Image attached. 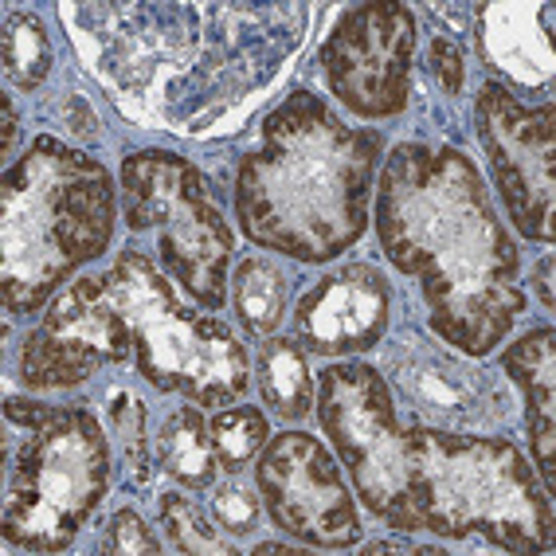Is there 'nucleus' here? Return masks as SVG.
<instances>
[{"instance_id":"20","label":"nucleus","mask_w":556,"mask_h":556,"mask_svg":"<svg viewBox=\"0 0 556 556\" xmlns=\"http://www.w3.org/2000/svg\"><path fill=\"white\" fill-rule=\"evenodd\" d=\"M0 60H4V79L16 90H36L51 71V40L43 31L40 16L31 12H9L4 31H0Z\"/></svg>"},{"instance_id":"14","label":"nucleus","mask_w":556,"mask_h":556,"mask_svg":"<svg viewBox=\"0 0 556 556\" xmlns=\"http://www.w3.org/2000/svg\"><path fill=\"white\" fill-rule=\"evenodd\" d=\"M392 287L372 263H349L302 290L294 306V341L318 357H357L388 333Z\"/></svg>"},{"instance_id":"23","label":"nucleus","mask_w":556,"mask_h":556,"mask_svg":"<svg viewBox=\"0 0 556 556\" xmlns=\"http://www.w3.org/2000/svg\"><path fill=\"white\" fill-rule=\"evenodd\" d=\"M212 521L228 536H251L263 521V497H258V486L243 482L239 475H228V482H219L212 490Z\"/></svg>"},{"instance_id":"1","label":"nucleus","mask_w":556,"mask_h":556,"mask_svg":"<svg viewBox=\"0 0 556 556\" xmlns=\"http://www.w3.org/2000/svg\"><path fill=\"white\" fill-rule=\"evenodd\" d=\"M372 224L388 263L419 282L443 345L482 361L509 338L529 306L521 251L467 153L400 141L380 169Z\"/></svg>"},{"instance_id":"17","label":"nucleus","mask_w":556,"mask_h":556,"mask_svg":"<svg viewBox=\"0 0 556 556\" xmlns=\"http://www.w3.org/2000/svg\"><path fill=\"white\" fill-rule=\"evenodd\" d=\"M157 467L185 490H208L219 475V458L212 451L208 419L200 404L177 407L157 431Z\"/></svg>"},{"instance_id":"28","label":"nucleus","mask_w":556,"mask_h":556,"mask_svg":"<svg viewBox=\"0 0 556 556\" xmlns=\"http://www.w3.org/2000/svg\"><path fill=\"white\" fill-rule=\"evenodd\" d=\"M361 553H365V556H377V553H416V545L407 541V533H400L396 541H368Z\"/></svg>"},{"instance_id":"13","label":"nucleus","mask_w":556,"mask_h":556,"mask_svg":"<svg viewBox=\"0 0 556 556\" xmlns=\"http://www.w3.org/2000/svg\"><path fill=\"white\" fill-rule=\"evenodd\" d=\"M384 372L392 400L416 416V424L447 431H490L509 419V388L490 368L470 365L458 349L404 333L384 345Z\"/></svg>"},{"instance_id":"29","label":"nucleus","mask_w":556,"mask_h":556,"mask_svg":"<svg viewBox=\"0 0 556 556\" xmlns=\"http://www.w3.org/2000/svg\"><path fill=\"white\" fill-rule=\"evenodd\" d=\"M258 556H302L309 553V545H282V541H263V545H255Z\"/></svg>"},{"instance_id":"22","label":"nucleus","mask_w":556,"mask_h":556,"mask_svg":"<svg viewBox=\"0 0 556 556\" xmlns=\"http://www.w3.org/2000/svg\"><path fill=\"white\" fill-rule=\"evenodd\" d=\"M110 431L118 439L122 463L129 478L146 486L153 467V435H150V407L141 404L134 392H114L110 396Z\"/></svg>"},{"instance_id":"4","label":"nucleus","mask_w":556,"mask_h":556,"mask_svg":"<svg viewBox=\"0 0 556 556\" xmlns=\"http://www.w3.org/2000/svg\"><path fill=\"white\" fill-rule=\"evenodd\" d=\"M419 526L447 541L482 536L502 553L553 548V497L506 435L407 428Z\"/></svg>"},{"instance_id":"27","label":"nucleus","mask_w":556,"mask_h":556,"mask_svg":"<svg viewBox=\"0 0 556 556\" xmlns=\"http://www.w3.org/2000/svg\"><path fill=\"white\" fill-rule=\"evenodd\" d=\"M533 290H536V299H541V306H545V309L556 306V299H553V255H545L541 263H536Z\"/></svg>"},{"instance_id":"2","label":"nucleus","mask_w":556,"mask_h":556,"mask_svg":"<svg viewBox=\"0 0 556 556\" xmlns=\"http://www.w3.org/2000/svg\"><path fill=\"white\" fill-rule=\"evenodd\" d=\"M384 138L349 126L314 90H290L239 157L236 216L255 248L294 263H333L368 228Z\"/></svg>"},{"instance_id":"15","label":"nucleus","mask_w":556,"mask_h":556,"mask_svg":"<svg viewBox=\"0 0 556 556\" xmlns=\"http://www.w3.org/2000/svg\"><path fill=\"white\" fill-rule=\"evenodd\" d=\"M502 377L517 384L526 400L529 428V463L545 494H556V341L553 329L536 326L526 338L506 345L502 353Z\"/></svg>"},{"instance_id":"24","label":"nucleus","mask_w":556,"mask_h":556,"mask_svg":"<svg viewBox=\"0 0 556 556\" xmlns=\"http://www.w3.org/2000/svg\"><path fill=\"white\" fill-rule=\"evenodd\" d=\"M99 553L106 556H157L161 541L153 536V529L141 521L134 509H114L102 529Z\"/></svg>"},{"instance_id":"25","label":"nucleus","mask_w":556,"mask_h":556,"mask_svg":"<svg viewBox=\"0 0 556 556\" xmlns=\"http://www.w3.org/2000/svg\"><path fill=\"white\" fill-rule=\"evenodd\" d=\"M431 71L439 75V83H443L447 94H458L463 83H467V55H463V48H458L455 40L435 36V40H431Z\"/></svg>"},{"instance_id":"21","label":"nucleus","mask_w":556,"mask_h":556,"mask_svg":"<svg viewBox=\"0 0 556 556\" xmlns=\"http://www.w3.org/2000/svg\"><path fill=\"white\" fill-rule=\"evenodd\" d=\"M157 521L161 533H165V545L177 556H239L236 541L219 533L185 494H161Z\"/></svg>"},{"instance_id":"12","label":"nucleus","mask_w":556,"mask_h":556,"mask_svg":"<svg viewBox=\"0 0 556 556\" xmlns=\"http://www.w3.org/2000/svg\"><path fill=\"white\" fill-rule=\"evenodd\" d=\"M134 357V333L114 302L106 275L75 278L43 309V321L21 345V380L28 388H75L106 365Z\"/></svg>"},{"instance_id":"5","label":"nucleus","mask_w":556,"mask_h":556,"mask_svg":"<svg viewBox=\"0 0 556 556\" xmlns=\"http://www.w3.org/2000/svg\"><path fill=\"white\" fill-rule=\"evenodd\" d=\"M110 486V443L87 404L4 400L0 533L21 553H63Z\"/></svg>"},{"instance_id":"16","label":"nucleus","mask_w":556,"mask_h":556,"mask_svg":"<svg viewBox=\"0 0 556 556\" xmlns=\"http://www.w3.org/2000/svg\"><path fill=\"white\" fill-rule=\"evenodd\" d=\"M255 380L263 400L270 404L278 419L287 424H299L314 412V400H318V380L309 372L306 349L294 338H282V333H270L258 345L255 357Z\"/></svg>"},{"instance_id":"3","label":"nucleus","mask_w":556,"mask_h":556,"mask_svg":"<svg viewBox=\"0 0 556 556\" xmlns=\"http://www.w3.org/2000/svg\"><path fill=\"white\" fill-rule=\"evenodd\" d=\"M118 219L114 177L60 138L31 141L0 180V299L12 318L48 309L71 275L106 255Z\"/></svg>"},{"instance_id":"9","label":"nucleus","mask_w":556,"mask_h":556,"mask_svg":"<svg viewBox=\"0 0 556 556\" xmlns=\"http://www.w3.org/2000/svg\"><path fill=\"white\" fill-rule=\"evenodd\" d=\"M255 486L278 533L321 553H345L361 541L357 497L338 458L309 431L270 435L255 458Z\"/></svg>"},{"instance_id":"26","label":"nucleus","mask_w":556,"mask_h":556,"mask_svg":"<svg viewBox=\"0 0 556 556\" xmlns=\"http://www.w3.org/2000/svg\"><path fill=\"white\" fill-rule=\"evenodd\" d=\"M0 114H4V138H0V157L9 161L16 150V134H21V118H16V106H12V94L0 99Z\"/></svg>"},{"instance_id":"18","label":"nucleus","mask_w":556,"mask_h":556,"mask_svg":"<svg viewBox=\"0 0 556 556\" xmlns=\"http://www.w3.org/2000/svg\"><path fill=\"white\" fill-rule=\"evenodd\" d=\"M287 299L290 282L278 270V263L263 255H248L231 275V302H236L239 326L248 329L251 338H270L278 333L282 318H287Z\"/></svg>"},{"instance_id":"10","label":"nucleus","mask_w":556,"mask_h":556,"mask_svg":"<svg viewBox=\"0 0 556 556\" xmlns=\"http://www.w3.org/2000/svg\"><path fill=\"white\" fill-rule=\"evenodd\" d=\"M478 138L490 157L502 208L533 243H553L556 185V106H521L502 83H486L475 99Z\"/></svg>"},{"instance_id":"6","label":"nucleus","mask_w":556,"mask_h":556,"mask_svg":"<svg viewBox=\"0 0 556 556\" xmlns=\"http://www.w3.org/2000/svg\"><path fill=\"white\" fill-rule=\"evenodd\" d=\"M106 282L134 333L138 372L157 392H177L212 412L248 396V345L216 314L185 306L177 282L146 251L122 248Z\"/></svg>"},{"instance_id":"19","label":"nucleus","mask_w":556,"mask_h":556,"mask_svg":"<svg viewBox=\"0 0 556 556\" xmlns=\"http://www.w3.org/2000/svg\"><path fill=\"white\" fill-rule=\"evenodd\" d=\"M208 431L224 475H243L270 443V424L255 404L216 407L208 419Z\"/></svg>"},{"instance_id":"11","label":"nucleus","mask_w":556,"mask_h":556,"mask_svg":"<svg viewBox=\"0 0 556 556\" xmlns=\"http://www.w3.org/2000/svg\"><path fill=\"white\" fill-rule=\"evenodd\" d=\"M416 16L407 4L372 0L353 4L329 31L321 67L333 99L365 122L404 114L412 94Z\"/></svg>"},{"instance_id":"8","label":"nucleus","mask_w":556,"mask_h":556,"mask_svg":"<svg viewBox=\"0 0 556 556\" xmlns=\"http://www.w3.org/2000/svg\"><path fill=\"white\" fill-rule=\"evenodd\" d=\"M314 412L368 514L396 533H419L424 526L407 458V428L400 424V404L388 392L384 372L365 361L326 365L318 372Z\"/></svg>"},{"instance_id":"7","label":"nucleus","mask_w":556,"mask_h":556,"mask_svg":"<svg viewBox=\"0 0 556 556\" xmlns=\"http://www.w3.org/2000/svg\"><path fill=\"white\" fill-rule=\"evenodd\" d=\"M122 224L134 236L157 231V267L200 309H224L236 251L208 177L169 150H141L122 161Z\"/></svg>"}]
</instances>
